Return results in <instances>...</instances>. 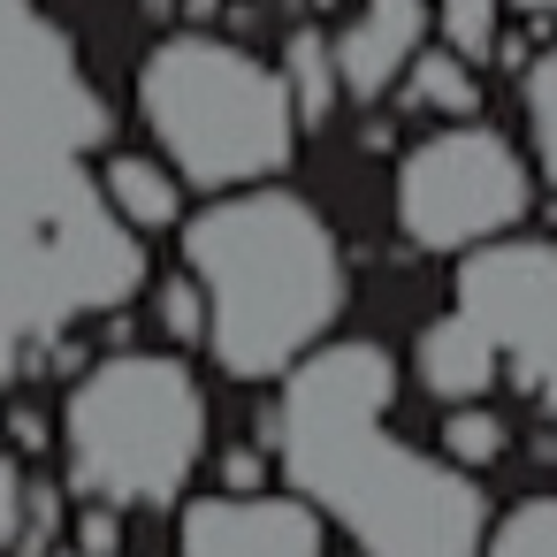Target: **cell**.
<instances>
[{
	"label": "cell",
	"mask_w": 557,
	"mask_h": 557,
	"mask_svg": "<svg viewBox=\"0 0 557 557\" xmlns=\"http://www.w3.org/2000/svg\"><path fill=\"white\" fill-rule=\"evenodd\" d=\"M397 359L367 336H329L275 382V412L260 420L283 488L321 511L359 557H481L488 496L473 473L389 428Z\"/></svg>",
	"instance_id": "1"
},
{
	"label": "cell",
	"mask_w": 557,
	"mask_h": 557,
	"mask_svg": "<svg viewBox=\"0 0 557 557\" xmlns=\"http://www.w3.org/2000/svg\"><path fill=\"white\" fill-rule=\"evenodd\" d=\"M184 275L207 313V351L230 382H283L344 321L351 268L329 214L283 184L222 191L184 222Z\"/></svg>",
	"instance_id": "2"
},
{
	"label": "cell",
	"mask_w": 557,
	"mask_h": 557,
	"mask_svg": "<svg viewBox=\"0 0 557 557\" xmlns=\"http://www.w3.org/2000/svg\"><path fill=\"white\" fill-rule=\"evenodd\" d=\"M146 283L131 237L77 153L32 123H0V382L39 367L77 321H108Z\"/></svg>",
	"instance_id": "3"
},
{
	"label": "cell",
	"mask_w": 557,
	"mask_h": 557,
	"mask_svg": "<svg viewBox=\"0 0 557 557\" xmlns=\"http://www.w3.org/2000/svg\"><path fill=\"white\" fill-rule=\"evenodd\" d=\"M62 496L108 511H169L184 504L207 458V389L176 351H108L92 359L54 420Z\"/></svg>",
	"instance_id": "4"
},
{
	"label": "cell",
	"mask_w": 557,
	"mask_h": 557,
	"mask_svg": "<svg viewBox=\"0 0 557 557\" xmlns=\"http://www.w3.org/2000/svg\"><path fill=\"white\" fill-rule=\"evenodd\" d=\"M138 123L161 146V169L199 191H252L275 184L298 153V115L275 62L214 39L176 32L138 70Z\"/></svg>",
	"instance_id": "5"
},
{
	"label": "cell",
	"mask_w": 557,
	"mask_h": 557,
	"mask_svg": "<svg viewBox=\"0 0 557 557\" xmlns=\"http://www.w3.org/2000/svg\"><path fill=\"white\" fill-rule=\"evenodd\" d=\"M534 214L527 153L488 123H443L397 161V230L420 252H473Z\"/></svg>",
	"instance_id": "6"
},
{
	"label": "cell",
	"mask_w": 557,
	"mask_h": 557,
	"mask_svg": "<svg viewBox=\"0 0 557 557\" xmlns=\"http://www.w3.org/2000/svg\"><path fill=\"white\" fill-rule=\"evenodd\" d=\"M450 313L496 351V374H511L542 412H557V245L549 237H496L458 252Z\"/></svg>",
	"instance_id": "7"
},
{
	"label": "cell",
	"mask_w": 557,
	"mask_h": 557,
	"mask_svg": "<svg viewBox=\"0 0 557 557\" xmlns=\"http://www.w3.org/2000/svg\"><path fill=\"white\" fill-rule=\"evenodd\" d=\"M176 557H329V527L290 488L191 496L176 504Z\"/></svg>",
	"instance_id": "8"
},
{
	"label": "cell",
	"mask_w": 557,
	"mask_h": 557,
	"mask_svg": "<svg viewBox=\"0 0 557 557\" xmlns=\"http://www.w3.org/2000/svg\"><path fill=\"white\" fill-rule=\"evenodd\" d=\"M420 47H428V0H359V16L329 39L344 100L374 108L382 92H397V77Z\"/></svg>",
	"instance_id": "9"
},
{
	"label": "cell",
	"mask_w": 557,
	"mask_h": 557,
	"mask_svg": "<svg viewBox=\"0 0 557 557\" xmlns=\"http://www.w3.org/2000/svg\"><path fill=\"white\" fill-rule=\"evenodd\" d=\"M412 382L450 412V405H488V389H496L504 374H496V351H488L458 313H443V321H428L420 344H412Z\"/></svg>",
	"instance_id": "10"
},
{
	"label": "cell",
	"mask_w": 557,
	"mask_h": 557,
	"mask_svg": "<svg viewBox=\"0 0 557 557\" xmlns=\"http://www.w3.org/2000/svg\"><path fill=\"white\" fill-rule=\"evenodd\" d=\"M92 184H100L108 214H115L131 237H146V230H176V222H184V184H176L161 161H146V153H108Z\"/></svg>",
	"instance_id": "11"
},
{
	"label": "cell",
	"mask_w": 557,
	"mask_h": 557,
	"mask_svg": "<svg viewBox=\"0 0 557 557\" xmlns=\"http://www.w3.org/2000/svg\"><path fill=\"white\" fill-rule=\"evenodd\" d=\"M397 85H405V100H412L420 115H443V123H473V108H481L473 62H458V54H443V47H420Z\"/></svg>",
	"instance_id": "12"
},
{
	"label": "cell",
	"mask_w": 557,
	"mask_h": 557,
	"mask_svg": "<svg viewBox=\"0 0 557 557\" xmlns=\"http://www.w3.org/2000/svg\"><path fill=\"white\" fill-rule=\"evenodd\" d=\"M275 77H283V92H290L298 131H306V123H329V115H336V100H344V85H336V54H329V39H321V32H290V47H283Z\"/></svg>",
	"instance_id": "13"
},
{
	"label": "cell",
	"mask_w": 557,
	"mask_h": 557,
	"mask_svg": "<svg viewBox=\"0 0 557 557\" xmlns=\"http://www.w3.org/2000/svg\"><path fill=\"white\" fill-rule=\"evenodd\" d=\"M435 443H443V450H435L443 466H458V473H488V466L511 450V420H504L496 405H450Z\"/></svg>",
	"instance_id": "14"
},
{
	"label": "cell",
	"mask_w": 557,
	"mask_h": 557,
	"mask_svg": "<svg viewBox=\"0 0 557 557\" xmlns=\"http://www.w3.org/2000/svg\"><path fill=\"white\" fill-rule=\"evenodd\" d=\"M481 557H557V496H519L504 519H488Z\"/></svg>",
	"instance_id": "15"
},
{
	"label": "cell",
	"mask_w": 557,
	"mask_h": 557,
	"mask_svg": "<svg viewBox=\"0 0 557 557\" xmlns=\"http://www.w3.org/2000/svg\"><path fill=\"white\" fill-rule=\"evenodd\" d=\"M435 24H443V54H458V62H481V54H496V32H504V0H435Z\"/></svg>",
	"instance_id": "16"
},
{
	"label": "cell",
	"mask_w": 557,
	"mask_h": 557,
	"mask_svg": "<svg viewBox=\"0 0 557 557\" xmlns=\"http://www.w3.org/2000/svg\"><path fill=\"white\" fill-rule=\"evenodd\" d=\"M527 131H534V176L557 184V47L527 62Z\"/></svg>",
	"instance_id": "17"
},
{
	"label": "cell",
	"mask_w": 557,
	"mask_h": 557,
	"mask_svg": "<svg viewBox=\"0 0 557 557\" xmlns=\"http://www.w3.org/2000/svg\"><path fill=\"white\" fill-rule=\"evenodd\" d=\"M62 527H70L62 481H32V488H24V519H16L9 557H47V549H62Z\"/></svg>",
	"instance_id": "18"
},
{
	"label": "cell",
	"mask_w": 557,
	"mask_h": 557,
	"mask_svg": "<svg viewBox=\"0 0 557 557\" xmlns=\"http://www.w3.org/2000/svg\"><path fill=\"white\" fill-rule=\"evenodd\" d=\"M62 542H70L77 557H123L131 527H123V511H108V504H77L70 527H62Z\"/></svg>",
	"instance_id": "19"
},
{
	"label": "cell",
	"mask_w": 557,
	"mask_h": 557,
	"mask_svg": "<svg viewBox=\"0 0 557 557\" xmlns=\"http://www.w3.org/2000/svg\"><path fill=\"white\" fill-rule=\"evenodd\" d=\"M153 313H161L169 344H199V336H207V313H199V290H191V275H169V283L153 290Z\"/></svg>",
	"instance_id": "20"
},
{
	"label": "cell",
	"mask_w": 557,
	"mask_h": 557,
	"mask_svg": "<svg viewBox=\"0 0 557 557\" xmlns=\"http://www.w3.org/2000/svg\"><path fill=\"white\" fill-rule=\"evenodd\" d=\"M0 428H9V443H16L24 466H32L39 450H54V420H47L39 405H9V412H0Z\"/></svg>",
	"instance_id": "21"
},
{
	"label": "cell",
	"mask_w": 557,
	"mask_h": 557,
	"mask_svg": "<svg viewBox=\"0 0 557 557\" xmlns=\"http://www.w3.org/2000/svg\"><path fill=\"white\" fill-rule=\"evenodd\" d=\"M24 488H32V466L16 450H0V549L16 542V519H24Z\"/></svg>",
	"instance_id": "22"
},
{
	"label": "cell",
	"mask_w": 557,
	"mask_h": 557,
	"mask_svg": "<svg viewBox=\"0 0 557 557\" xmlns=\"http://www.w3.org/2000/svg\"><path fill=\"white\" fill-rule=\"evenodd\" d=\"M252 488H268V450H252V443L222 450V496H252Z\"/></svg>",
	"instance_id": "23"
},
{
	"label": "cell",
	"mask_w": 557,
	"mask_h": 557,
	"mask_svg": "<svg viewBox=\"0 0 557 557\" xmlns=\"http://www.w3.org/2000/svg\"><path fill=\"white\" fill-rule=\"evenodd\" d=\"M519 9H527V16H549V9H557V0H519Z\"/></svg>",
	"instance_id": "24"
},
{
	"label": "cell",
	"mask_w": 557,
	"mask_h": 557,
	"mask_svg": "<svg viewBox=\"0 0 557 557\" xmlns=\"http://www.w3.org/2000/svg\"><path fill=\"white\" fill-rule=\"evenodd\" d=\"M47 557H77V549H70V542H62V549H47Z\"/></svg>",
	"instance_id": "25"
},
{
	"label": "cell",
	"mask_w": 557,
	"mask_h": 557,
	"mask_svg": "<svg viewBox=\"0 0 557 557\" xmlns=\"http://www.w3.org/2000/svg\"><path fill=\"white\" fill-rule=\"evenodd\" d=\"M0 557H9V549H0Z\"/></svg>",
	"instance_id": "26"
}]
</instances>
